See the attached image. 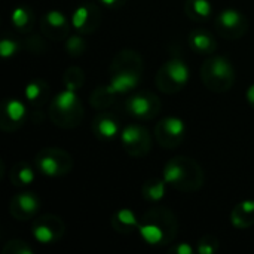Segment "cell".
I'll list each match as a JSON object with an SVG mask.
<instances>
[{
  "label": "cell",
  "instance_id": "obj_32",
  "mask_svg": "<svg viewBox=\"0 0 254 254\" xmlns=\"http://www.w3.org/2000/svg\"><path fill=\"white\" fill-rule=\"evenodd\" d=\"M27 49L33 54H42L46 49V43L40 36L34 34V36H30L27 39Z\"/></svg>",
  "mask_w": 254,
  "mask_h": 254
},
{
  "label": "cell",
  "instance_id": "obj_1",
  "mask_svg": "<svg viewBox=\"0 0 254 254\" xmlns=\"http://www.w3.org/2000/svg\"><path fill=\"white\" fill-rule=\"evenodd\" d=\"M177 220L174 214L162 207L149 210L140 222L138 232L149 246H164L171 243L177 235Z\"/></svg>",
  "mask_w": 254,
  "mask_h": 254
},
{
  "label": "cell",
  "instance_id": "obj_2",
  "mask_svg": "<svg viewBox=\"0 0 254 254\" xmlns=\"http://www.w3.org/2000/svg\"><path fill=\"white\" fill-rule=\"evenodd\" d=\"M164 180L168 186L189 193L196 192L204 185L202 167L192 158L177 156L170 159L164 167Z\"/></svg>",
  "mask_w": 254,
  "mask_h": 254
},
{
  "label": "cell",
  "instance_id": "obj_14",
  "mask_svg": "<svg viewBox=\"0 0 254 254\" xmlns=\"http://www.w3.org/2000/svg\"><path fill=\"white\" fill-rule=\"evenodd\" d=\"M25 116H27V109L22 101H19L16 98L7 100L3 104L0 128L6 132H13L24 125Z\"/></svg>",
  "mask_w": 254,
  "mask_h": 254
},
{
  "label": "cell",
  "instance_id": "obj_31",
  "mask_svg": "<svg viewBox=\"0 0 254 254\" xmlns=\"http://www.w3.org/2000/svg\"><path fill=\"white\" fill-rule=\"evenodd\" d=\"M3 254H33V250L28 247L27 243L21 240H12L4 244Z\"/></svg>",
  "mask_w": 254,
  "mask_h": 254
},
{
  "label": "cell",
  "instance_id": "obj_23",
  "mask_svg": "<svg viewBox=\"0 0 254 254\" xmlns=\"http://www.w3.org/2000/svg\"><path fill=\"white\" fill-rule=\"evenodd\" d=\"M25 98L33 107H42L49 98V86L42 79L31 80L25 86Z\"/></svg>",
  "mask_w": 254,
  "mask_h": 254
},
{
  "label": "cell",
  "instance_id": "obj_11",
  "mask_svg": "<svg viewBox=\"0 0 254 254\" xmlns=\"http://www.w3.org/2000/svg\"><path fill=\"white\" fill-rule=\"evenodd\" d=\"M65 231L64 222L54 216L46 214L34 220L33 223V238L40 244H52L63 238Z\"/></svg>",
  "mask_w": 254,
  "mask_h": 254
},
{
  "label": "cell",
  "instance_id": "obj_8",
  "mask_svg": "<svg viewBox=\"0 0 254 254\" xmlns=\"http://www.w3.org/2000/svg\"><path fill=\"white\" fill-rule=\"evenodd\" d=\"M121 143L124 150L134 158H143L149 153L152 146V137L149 131L138 125L131 124L125 127L121 132Z\"/></svg>",
  "mask_w": 254,
  "mask_h": 254
},
{
  "label": "cell",
  "instance_id": "obj_5",
  "mask_svg": "<svg viewBox=\"0 0 254 254\" xmlns=\"http://www.w3.org/2000/svg\"><path fill=\"white\" fill-rule=\"evenodd\" d=\"M190 71L180 58H173L161 65L156 74V86L164 94H176L189 82Z\"/></svg>",
  "mask_w": 254,
  "mask_h": 254
},
{
  "label": "cell",
  "instance_id": "obj_27",
  "mask_svg": "<svg viewBox=\"0 0 254 254\" xmlns=\"http://www.w3.org/2000/svg\"><path fill=\"white\" fill-rule=\"evenodd\" d=\"M10 22L12 25L21 31V33H28L31 31L33 25H34V16L31 13V10L25 6H18L13 9L12 16H10Z\"/></svg>",
  "mask_w": 254,
  "mask_h": 254
},
{
  "label": "cell",
  "instance_id": "obj_30",
  "mask_svg": "<svg viewBox=\"0 0 254 254\" xmlns=\"http://www.w3.org/2000/svg\"><path fill=\"white\" fill-rule=\"evenodd\" d=\"M219 250V240L213 235H205L199 240L196 253L198 254H214Z\"/></svg>",
  "mask_w": 254,
  "mask_h": 254
},
{
  "label": "cell",
  "instance_id": "obj_24",
  "mask_svg": "<svg viewBox=\"0 0 254 254\" xmlns=\"http://www.w3.org/2000/svg\"><path fill=\"white\" fill-rule=\"evenodd\" d=\"M34 170L27 162H18L9 171V179L13 186H28L34 182Z\"/></svg>",
  "mask_w": 254,
  "mask_h": 254
},
{
  "label": "cell",
  "instance_id": "obj_22",
  "mask_svg": "<svg viewBox=\"0 0 254 254\" xmlns=\"http://www.w3.org/2000/svg\"><path fill=\"white\" fill-rule=\"evenodd\" d=\"M185 13L195 22H204L211 18L213 6L208 0H186Z\"/></svg>",
  "mask_w": 254,
  "mask_h": 254
},
{
  "label": "cell",
  "instance_id": "obj_4",
  "mask_svg": "<svg viewBox=\"0 0 254 254\" xmlns=\"http://www.w3.org/2000/svg\"><path fill=\"white\" fill-rule=\"evenodd\" d=\"M201 80L208 91L222 94L234 86L235 70L228 58L222 55H214L205 60V63L202 64Z\"/></svg>",
  "mask_w": 254,
  "mask_h": 254
},
{
  "label": "cell",
  "instance_id": "obj_6",
  "mask_svg": "<svg viewBox=\"0 0 254 254\" xmlns=\"http://www.w3.org/2000/svg\"><path fill=\"white\" fill-rule=\"evenodd\" d=\"M36 168L48 177H61L71 171L73 158L63 149L46 147L36 155Z\"/></svg>",
  "mask_w": 254,
  "mask_h": 254
},
{
  "label": "cell",
  "instance_id": "obj_7",
  "mask_svg": "<svg viewBox=\"0 0 254 254\" xmlns=\"http://www.w3.org/2000/svg\"><path fill=\"white\" fill-rule=\"evenodd\" d=\"M214 27L220 37L228 40H237L247 33L249 19L237 9H225L216 16Z\"/></svg>",
  "mask_w": 254,
  "mask_h": 254
},
{
  "label": "cell",
  "instance_id": "obj_18",
  "mask_svg": "<svg viewBox=\"0 0 254 254\" xmlns=\"http://www.w3.org/2000/svg\"><path fill=\"white\" fill-rule=\"evenodd\" d=\"M141 74L132 73V71H119L110 74L109 86L115 94H127L134 91L140 83Z\"/></svg>",
  "mask_w": 254,
  "mask_h": 254
},
{
  "label": "cell",
  "instance_id": "obj_26",
  "mask_svg": "<svg viewBox=\"0 0 254 254\" xmlns=\"http://www.w3.org/2000/svg\"><path fill=\"white\" fill-rule=\"evenodd\" d=\"M118 94H115L109 85L106 86H98L95 91H92L91 97H89V103L94 109L100 110V112H104L107 110L113 103H115V97Z\"/></svg>",
  "mask_w": 254,
  "mask_h": 254
},
{
  "label": "cell",
  "instance_id": "obj_19",
  "mask_svg": "<svg viewBox=\"0 0 254 254\" xmlns=\"http://www.w3.org/2000/svg\"><path fill=\"white\" fill-rule=\"evenodd\" d=\"M112 228L118 232V234H131L135 229L138 231L140 226V220L137 219V216L134 214V211L128 210V208H121L118 210L113 216H112Z\"/></svg>",
  "mask_w": 254,
  "mask_h": 254
},
{
  "label": "cell",
  "instance_id": "obj_10",
  "mask_svg": "<svg viewBox=\"0 0 254 254\" xmlns=\"http://www.w3.org/2000/svg\"><path fill=\"white\" fill-rule=\"evenodd\" d=\"M125 109L131 116L149 121L161 112V100L152 92H137L125 101Z\"/></svg>",
  "mask_w": 254,
  "mask_h": 254
},
{
  "label": "cell",
  "instance_id": "obj_9",
  "mask_svg": "<svg viewBox=\"0 0 254 254\" xmlns=\"http://www.w3.org/2000/svg\"><path fill=\"white\" fill-rule=\"evenodd\" d=\"M186 135V125L180 118L168 116L159 121L155 127V138L164 149H176L182 144Z\"/></svg>",
  "mask_w": 254,
  "mask_h": 254
},
{
  "label": "cell",
  "instance_id": "obj_25",
  "mask_svg": "<svg viewBox=\"0 0 254 254\" xmlns=\"http://www.w3.org/2000/svg\"><path fill=\"white\" fill-rule=\"evenodd\" d=\"M167 182L162 179H149L146 183H143L141 188V195L146 201L149 202H158L165 196V189H167Z\"/></svg>",
  "mask_w": 254,
  "mask_h": 254
},
{
  "label": "cell",
  "instance_id": "obj_21",
  "mask_svg": "<svg viewBox=\"0 0 254 254\" xmlns=\"http://www.w3.org/2000/svg\"><path fill=\"white\" fill-rule=\"evenodd\" d=\"M189 45L198 54H214L217 49V43L211 33L202 28H196L189 34Z\"/></svg>",
  "mask_w": 254,
  "mask_h": 254
},
{
  "label": "cell",
  "instance_id": "obj_20",
  "mask_svg": "<svg viewBox=\"0 0 254 254\" xmlns=\"http://www.w3.org/2000/svg\"><path fill=\"white\" fill-rule=\"evenodd\" d=\"M231 222L237 229H247L254 225V199H247L235 205L231 214Z\"/></svg>",
  "mask_w": 254,
  "mask_h": 254
},
{
  "label": "cell",
  "instance_id": "obj_3",
  "mask_svg": "<svg viewBox=\"0 0 254 254\" xmlns=\"http://www.w3.org/2000/svg\"><path fill=\"white\" fill-rule=\"evenodd\" d=\"M83 106L76 91L64 89L49 104V118L60 128H76L83 119Z\"/></svg>",
  "mask_w": 254,
  "mask_h": 254
},
{
  "label": "cell",
  "instance_id": "obj_34",
  "mask_svg": "<svg viewBox=\"0 0 254 254\" xmlns=\"http://www.w3.org/2000/svg\"><path fill=\"white\" fill-rule=\"evenodd\" d=\"M170 253H176V254H192L193 253V249L189 246V244H186V243H180V244H177L176 247H173L171 250H170Z\"/></svg>",
  "mask_w": 254,
  "mask_h": 254
},
{
  "label": "cell",
  "instance_id": "obj_29",
  "mask_svg": "<svg viewBox=\"0 0 254 254\" xmlns=\"http://www.w3.org/2000/svg\"><path fill=\"white\" fill-rule=\"evenodd\" d=\"M65 49L71 57H80L86 49V43H85L83 37L77 33V34H73V36L67 37Z\"/></svg>",
  "mask_w": 254,
  "mask_h": 254
},
{
  "label": "cell",
  "instance_id": "obj_35",
  "mask_svg": "<svg viewBox=\"0 0 254 254\" xmlns=\"http://www.w3.org/2000/svg\"><path fill=\"white\" fill-rule=\"evenodd\" d=\"M103 4H106L107 7H121L124 6L128 0H100Z\"/></svg>",
  "mask_w": 254,
  "mask_h": 254
},
{
  "label": "cell",
  "instance_id": "obj_12",
  "mask_svg": "<svg viewBox=\"0 0 254 254\" xmlns=\"http://www.w3.org/2000/svg\"><path fill=\"white\" fill-rule=\"evenodd\" d=\"M70 25H71V21L68 22L67 16L63 12L55 10V9L46 12L40 18V22H39L42 34L52 42L65 40L68 37Z\"/></svg>",
  "mask_w": 254,
  "mask_h": 254
},
{
  "label": "cell",
  "instance_id": "obj_13",
  "mask_svg": "<svg viewBox=\"0 0 254 254\" xmlns=\"http://www.w3.org/2000/svg\"><path fill=\"white\" fill-rule=\"evenodd\" d=\"M101 24V12L97 4H80L71 15V27L79 34H91L98 30Z\"/></svg>",
  "mask_w": 254,
  "mask_h": 254
},
{
  "label": "cell",
  "instance_id": "obj_15",
  "mask_svg": "<svg viewBox=\"0 0 254 254\" xmlns=\"http://www.w3.org/2000/svg\"><path fill=\"white\" fill-rule=\"evenodd\" d=\"M39 207H40V202L34 193H30V192L18 193L10 201V214L16 220H28L36 216V213L39 211Z\"/></svg>",
  "mask_w": 254,
  "mask_h": 254
},
{
  "label": "cell",
  "instance_id": "obj_17",
  "mask_svg": "<svg viewBox=\"0 0 254 254\" xmlns=\"http://www.w3.org/2000/svg\"><path fill=\"white\" fill-rule=\"evenodd\" d=\"M92 131L101 140H112L118 137L121 131V125L119 121L112 113L100 112L92 122Z\"/></svg>",
  "mask_w": 254,
  "mask_h": 254
},
{
  "label": "cell",
  "instance_id": "obj_28",
  "mask_svg": "<svg viewBox=\"0 0 254 254\" xmlns=\"http://www.w3.org/2000/svg\"><path fill=\"white\" fill-rule=\"evenodd\" d=\"M64 86L71 91H77L85 83V73L79 67H68L64 73Z\"/></svg>",
  "mask_w": 254,
  "mask_h": 254
},
{
  "label": "cell",
  "instance_id": "obj_33",
  "mask_svg": "<svg viewBox=\"0 0 254 254\" xmlns=\"http://www.w3.org/2000/svg\"><path fill=\"white\" fill-rule=\"evenodd\" d=\"M19 49V45L15 42V40H10V39H3L0 42V55L3 58H9L12 55H15Z\"/></svg>",
  "mask_w": 254,
  "mask_h": 254
},
{
  "label": "cell",
  "instance_id": "obj_36",
  "mask_svg": "<svg viewBox=\"0 0 254 254\" xmlns=\"http://www.w3.org/2000/svg\"><path fill=\"white\" fill-rule=\"evenodd\" d=\"M246 98H247L249 104H250L252 107H254V83L249 86V89H247V92H246Z\"/></svg>",
  "mask_w": 254,
  "mask_h": 254
},
{
  "label": "cell",
  "instance_id": "obj_16",
  "mask_svg": "<svg viewBox=\"0 0 254 254\" xmlns=\"http://www.w3.org/2000/svg\"><path fill=\"white\" fill-rule=\"evenodd\" d=\"M143 58L138 52L131 49H124L118 52L110 64V74L119 71H132V73H143Z\"/></svg>",
  "mask_w": 254,
  "mask_h": 254
}]
</instances>
